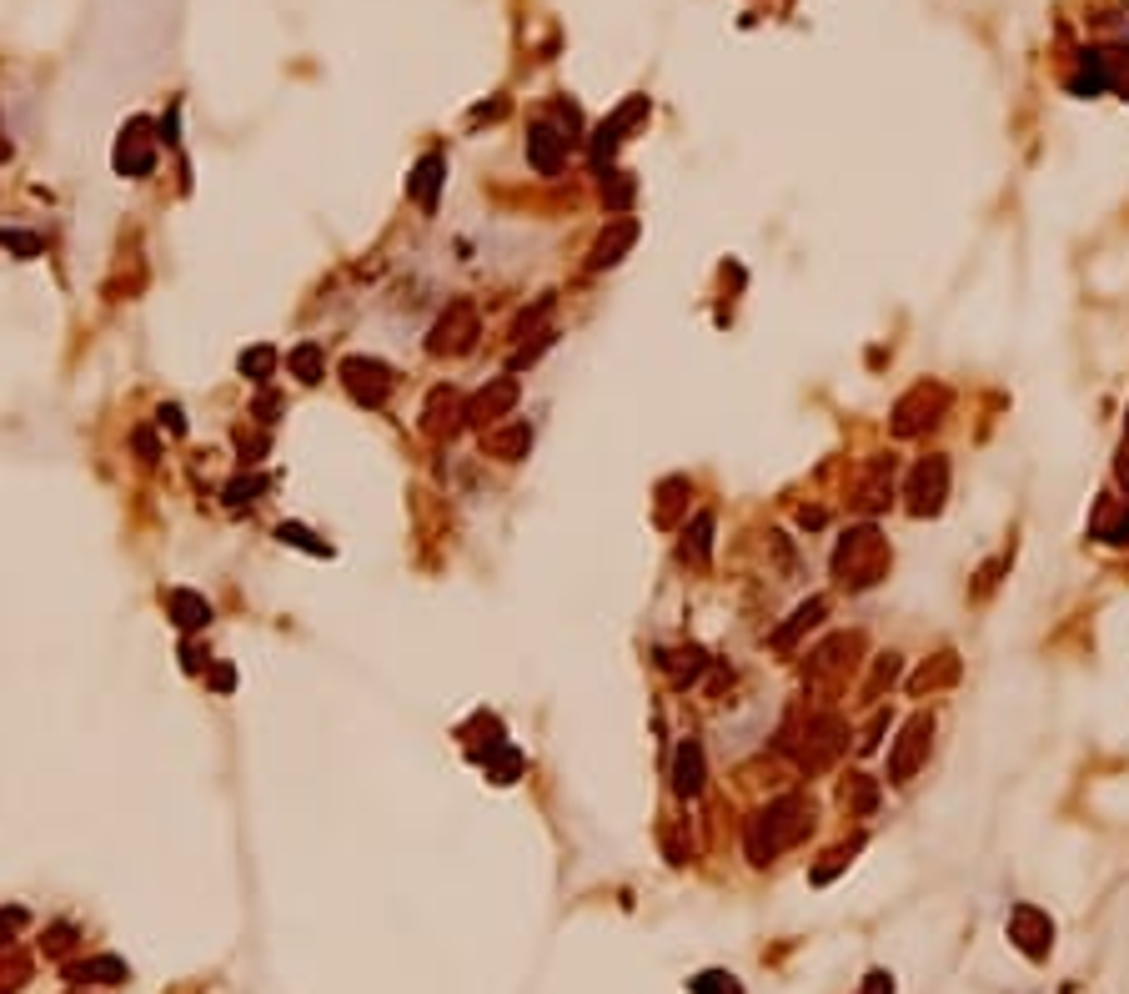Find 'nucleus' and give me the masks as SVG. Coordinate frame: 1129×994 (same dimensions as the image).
I'll use <instances>...</instances> for the list:
<instances>
[{"instance_id":"ddd939ff","label":"nucleus","mask_w":1129,"mask_h":994,"mask_svg":"<svg viewBox=\"0 0 1129 994\" xmlns=\"http://www.w3.org/2000/svg\"><path fill=\"white\" fill-rule=\"evenodd\" d=\"M633 241H637V222H628V216H623V222H612L608 232L597 236L593 262H587V266H593V272H603V266H618V262H623V251L633 247Z\"/></svg>"},{"instance_id":"e433bc0d","label":"nucleus","mask_w":1129,"mask_h":994,"mask_svg":"<svg viewBox=\"0 0 1129 994\" xmlns=\"http://www.w3.org/2000/svg\"><path fill=\"white\" fill-rule=\"evenodd\" d=\"M161 422H166L171 432H186V422H182V412H176V407H161Z\"/></svg>"},{"instance_id":"f257e3e1","label":"nucleus","mask_w":1129,"mask_h":994,"mask_svg":"<svg viewBox=\"0 0 1129 994\" xmlns=\"http://www.w3.org/2000/svg\"><path fill=\"white\" fill-rule=\"evenodd\" d=\"M808 824H814V809H808L798 794L779 798V804H768V809L748 824V859H753V863H768L779 849H789L793 838H804Z\"/></svg>"},{"instance_id":"20e7f679","label":"nucleus","mask_w":1129,"mask_h":994,"mask_svg":"<svg viewBox=\"0 0 1129 994\" xmlns=\"http://www.w3.org/2000/svg\"><path fill=\"white\" fill-rule=\"evenodd\" d=\"M929 738H934V719L929 713H914L904 723V733H898L894 754H889V784H909L914 773H919V763L929 759Z\"/></svg>"},{"instance_id":"9b49d317","label":"nucleus","mask_w":1129,"mask_h":994,"mask_svg":"<svg viewBox=\"0 0 1129 994\" xmlns=\"http://www.w3.org/2000/svg\"><path fill=\"white\" fill-rule=\"evenodd\" d=\"M151 126L146 121H131L126 132H121V146H116V171L121 176H146V171L157 166V151H151Z\"/></svg>"},{"instance_id":"4468645a","label":"nucleus","mask_w":1129,"mask_h":994,"mask_svg":"<svg viewBox=\"0 0 1129 994\" xmlns=\"http://www.w3.org/2000/svg\"><path fill=\"white\" fill-rule=\"evenodd\" d=\"M512 402H518V382H512V377H497L493 387H482V393L472 397L468 418H472V422H497Z\"/></svg>"},{"instance_id":"c85d7f7f","label":"nucleus","mask_w":1129,"mask_h":994,"mask_svg":"<svg viewBox=\"0 0 1129 994\" xmlns=\"http://www.w3.org/2000/svg\"><path fill=\"white\" fill-rule=\"evenodd\" d=\"M683 493H688V483H683V477L662 483V493H658V497H662V502H658V523H662V527L673 523V508H678V497H683Z\"/></svg>"},{"instance_id":"f8f14e48","label":"nucleus","mask_w":1129,"mask_h":994,"mask_svg":"<svg viewBox=\"0 0 1129 994\" xmlns=\"http://www.w3.org/2000/svg\"><path fill=\"white\" fill-rule=\"evenodd\" d=\"M648 116V96H633V101L623 105V111H618V116L612 121H603V126H597V141H593V157L603 161V157H612V146L623 141V132L628 126H633V121H643Z\"/></svg>"},{"instance_id":"c756f323","label":"nucleus","mask_w":1129,"mask_h":994,"mask_svg":"<svg viewBox=\"0 0 1129 994\" xmlns=\"http://www.w3.org/2000/svg\"><path fill=\"white\" fill-rule=\"evenodd\" d=\"M282 543H291V548H307V552H317V558H326V543H312V533L307 527H297V523H282Z\"/></svg>"},{"instance_id":"1a4fd4ad","label":"nucleus","mask_w":1129,"mask_h":994,"mask_svg":"<svg viewBox=\"0 0 1129 994\" xmlns=\"http://www.w3.org/2000/svg\"><path fill=\"white\" fill-rule=\"evenodd\" d=\"M1009 934H1014V944H1019L1029 959H1044V955H1050V940H1054V924L1039 915V909L1019 904V909L1009 915Z\"/></svg>"},{"instance_id":"a878e982","label":"nucleus","mask_w":1129,"mask_h":994,"mask_svg":"<svg viewBox=\"0 0 1129 994\" xmlns=\"http://www.w3.org/2000/svg\"><path fill=\"white\" fill-rule=\"evenodd\" d=\"M898 668H904V658H898V654H879V663H873V679H869V688H864V694L879 698L883 688H894V683H898Z\"/></svg>"},{"instance_id":"cd10ccee","label":"nucleus","mask_w":1129,"mask_h":994,"mask_svg":"<svg viewBox=\"0 0 1129 994\" xmlns=\"http://www.w3.org/2000/svg\"><path fill=\"white\" fill-rule=\"evenodd\" d=\"M272 366H276V352H272V347H251V352L241 357V372H247V377H257V382L266 377Z\"/></svg>"},{"instance_id":"0eeeda50","label":"nucleus","mask_w":1129,"mask_h":994,"mask_svg":"<svg viewBox=\"0 0 1129 994\" xmlns=\"http://www.w3.org/2000/svg\"><path fill=\"white\" fill-rule=\"evenodd\" d=\"M342 382H347V393L367 407H382L392 393V372L382 362H372V357H347V362H342Z\"/></svg>"},{"instance_id":"6e6552de","label":"nucleus","mask_w":1129,"mask_h":994,"mask_svg":"<svg viewBox=\"0 0 1129 994\" xmlns=\"http://www.w3.org/2000/svg\"><path fill=\"white\" fill-rule=\"evenodd\" d=\"M472 337H477V312H472L468 301H452L447 307V316L437 322V332H432V352L437 357H462L472 347Z\"/></svg>"},{"instance_id":"6ab92c4d","label":"nucleus","mask_w":1129,"mask_h":994,"mask_svg":"<svg viewBox=\"0 0 1129 994\" xmlns=\"http://www.w3.org/2000/svg\"><path fill=\"white\" fill-rule=\"evenodd\" d=\"M959 679V658L954 654H939V663H923L919 673H914V694H934V688H944V683Z\"/></svg>"},{"instance_id":"4c0bfd02","label":"nucleus","mask_w":1129,"mask_h":994,"mask_svg":"<svg viewBox=\"0 0 1129 994\" xmlns=\"http://www.w3.org/2000/svg\"><path fill=\"white\" fill-rule=\"evenodd\" d=\"M182 658H186V668H191V673L201 668V648H191V643H186V654H182Z\"/></svg>"},{"instance_id":"7ed1b4c3","label":"nucleus","mask_w":1129,"mask_h":994,"mask_svg":"<svg viewBox=\"0 0 1129 994\" xmlns=\"http://www.w3.org/2000/svg\"><path fill=\"white\" fill-rule=\"evenodd\" d=\"M944 407H948V393H944V387H939V382H919L914 393L898 397V407H894V432H898V437H919L923 427H934Z\"/></svg>"},{"instance_id":"2f4dec72","label":"nucleus","mask_w":1129,"mask_h":994,"mask_svg":"<svg viewBox=\"0 0 1129 994\" xmlns=\"http://www.w3.org/2000/svg\"><path fill=\"white\" fill-rule=\"evenodd\" d=\"M883 729H889V713H879V719L869 723V733L858 738V754H873V748H879V738H883Z\"/></svg>"},{"instance_id":"a211bd4d","label":"nucleus","mask_w":1129,"mask_h":994,"mask_svg":"<svg viewBox=\"0 0 1129 994\" xmlns=\"http://www.w3.org/2000/svg\"><path fill=\"white\" fill-rule=\"evenodd\" d=\"M442 171H447V161L442 157H422L412 171V182H407V191H412L422 207H437V186H442Z\"/></svg>"},{"instance_id":"f704fd0d","label":"nucleus","mask_w":1129,"mask_h":994,"mask_svg":"<svg viewBox=\"0 0 1129 994\" xmlns=\"http://www.w3.org/2000/svg\"><path fill=\"white\" fill-rule=\"evenodd\" d=\"M136 447H141V458H146V462L157 458V437H151V432H136Z\"/></svg>"},{"instance_id":"dca6fc26","label":"nucleus","mask_w":1129,"mask_h":994,"mask_svg":"<svg viewBox=\"0 0 1129 994\" xmlns=\"http://www.w3.org/2000/svg\"><path fill=\"white\" fill-rule=\"evenodd\" d=\"M673 788L683 798H693L703 788V748L693 744V738L678 748V759H673Z\"/></svg>"},{"instance_id":"f03ea898","label":"nucleus","mask_w":1129,"mask_h":994,"mask_svg":"<svg viewBox=\"0 0 1129 994\" xmlns=\"http://www.w3.org/2000/svg\"><path fill=\"white\" fill-rule=\"evenodd\" d=\"M833 573L844 577L848 588H873L889 573V543L879 537V527H848L833 548Z\"/></svg>"},{"instance_id":"393cba45","label":"nucleus","mask_w":1129,"mask_h":994,"mask_svg":"<svg viewBox=\"0 0 1129 994\" xmlns=\"http://www.w3.org/2000/svg\"><path fill=\"white\" fill-rule=\"evenodd\" d=\"M873 804H879V788H873V779H864V773H854L844 784V809H858V813H869Z\"/></svg>"},{"instance_id":"423d86ee","label":"nucleus","mask_w":1129,"mask_h":994,"mask_svg":"<svg viewBox=\"0 0 1129 994\" xmlns=\"http://www.w3.org/2000/svg\"><path fill=\"white\" fill-rule=\"evenodd\" d=\"M839 754H844V723L833 719V713H818V719H808L804 748H798V763L814 773V769H829Z\"/></svg>"},{"instance_id":"bb28decb","label":"nucleus","mask_w":1129,"mask_h":994,"mask_svg":"<svg viewBox=\"0 0 1129 994\" xmlns=\"http://www.w3.org/2000/svg\"><path fill=\"white\" fill-rule=\"evenodd\" d=\"M291 372H297L301 382H322V347H312V341L297 347V352H291Z\"/></svg>"},{"instance_id":"39448f33","label":"nucleus","mask_w":1129,"mask_h":994,"mask_svg":"<svg viewBox=\"0 0 1129 994\" xmlns=\"http://www.w3.org/2000/svg\"><path fill=\"white\" fill-rule=\"evenodd\" d=\"M904 497H909L914 518H934V512L944 508V497H948V458H923L919 468L909 472Z\"/></svg>"},{"instance_id":"c9c22d12","label":"nucleus","mask_w":1129,"mask_h":994,"mask_svg":"<svg viewBox=\"0 0 1129 994\" xmlns=\"http://www.w3.org/2000/svg\"><path fill=\"white\" fill-rule=\"evenodd\" d=\"M232 683H236V673H232V668H216V673H211V688H221V694H226Z\"/></svg>"},{"instance_id":"f3484780","label":"nucleus","mask_w":1129,"mask_h":994,"mask_svg":"<svg viewBox=\"0 0 1129 994\" xmlns=\"http://www.w3.org/2000/svg\"><path fill=\"white\" fill-rule=\"evenodd\" d=\"M166 602H171V618H176V623H182L186 633H191V629H207V623H211V602L201 598V593L176 588Z\"/></svg>"},{"instance_id":"5701e85b","label":"nucleus","mask_w":1129,"mask_h":994,"mask_svg":"<svg viewBox=\"0 0 1129 994\" xmlns=\"http://www.w3.org/2000/svg\"><path fill=\"white\" fill-rule=\"evenodd\" d=\"M708 548H714V512H698L688 527V543H683V558L703 568L708 563Z\"/></svg>"},{"instance_id":"2eb2a0df","label":"nucleus","mask_w":1129,"mask_h":994,"mask_svg":"<svg viewBox=\"0 0 1129 994\" xmlns=\"http://www.w3.org/2000/svg\"><path fill=\"white\" fill-rule=\"evenodd\" d=\"M482 447H487L493 458H503V462H518V458H528V447H533V427H528V422L497 427V432H487V437H482Z\"/></svg>"},{"instance_id":"9d476101","label":"nucleus","mask_w":1129,"mask_h":994,"mask_svg":"<svg viewBox=\"0 0 1129 994\" xmlns=\"http://www.w3.org/2000/svg\"><path fill=\"white\" fill-rule=\"evenodd\" d=\"M568 132H558L553 121H537L533 136H528V161H533L543 176H558V166L568 161Z\"/></svg>"},{"instance_id":"473e14b6","label":"nucleus","mask_w":1129,"mask_h":994,"mask_svg":"<svg viewBox=\"0 0 1129 994\" xmlns=\"http://www.w3.org/2000/svg\"><path fill=\"white\" fill-rule=\"evenodd\" d=\"M261 487H266L261 477H251V483H232V493H226V497H232V508H241V502H251V493H261Z\"/></svg>"},{"instance_id":"72a5a7b5","label":"nucleus","mask_w":1129,"mask_h":994,"mask_svg":"<svg viewBox=\"0 0 1129 994\" xmlns=\"http://www.w3.org/2000/svg\"><path fill=\"white\" fill-rule=\"evenodd\" d=\"M693 990H698V994H739V984H728V990H723V984H714V974H703Z\"/></svg>"},{"instance_id":"b1692460","label":"nucleus","mask_w":1129,"mask_h":994,"mask_svg":"<svg viewBox=\"0 0 1129 994\" xmlns=\"http://www.w3.org/2000/svg\"><path fill=\"white\" fill-rule=\"evenodd\" d=\"M71 980L76 984H116V980H126V965H121V959H91V965L71 969Z\"/></svg>"},{"instance_id":"7c9ffc66","label":"nucleus","mask_w":1129,"mask_h":994,"mask_svg":"<svg viewBox=\"0 0 1129 994\" xmlns=\"http://www.w3.org/2000/svg\"><path fill=\"white\" fill-rule=\"evenodd\" d=\"M1094 533L1104 537V543H1129V508L1119 512V523H1100Z\"/></svg>"},{"instance_id":"412c9836","label":"nucleus","mask_w":1129,"mask_h":994,"mask_svg":"<svg viewBox=\"0 0 1129 994\" xmlns=\"http://www.w3.org/2000/svg\"><path fill=\"white\" fill-rule=\"evenodd\" d=\"M889 493H894V462L879 458L869 468V477H864V497H858V502H864V508H883Z\"/></svg>"},{"instance_id":"aec40b11","label":"nucleus","mask_w":1129,"mask_h":994,"mask_svg":"<svg viewBox=\"0 0 1129 994\" xmlns=\"http://www.w3.org/2000/svg\"><path fill=\"white\" fill-rule=\"evenodd\" d=\"M823 613H829V602H823V598H808L804 608L793 613V623H783V629L773 633V648H793V643H798V633H804V629H814V623H818V618H823Z\"/></svg>"},{"instance_id":"4be33fe9","label":"nucleus","mask_w":1129,"mask_h":994,"mask_svg":"<svg viewBox=\"0 0 1129 994\" xmlns=\"http://www.w3.org/2000/svg\"><path fill=\"white\" fill-rule=\"evenodd\" d=\"M482 769H487V779H493V784H512V779L522 773V754H518L512 744H497L493 754H482Z\"/></svg>"}]
</instances>
